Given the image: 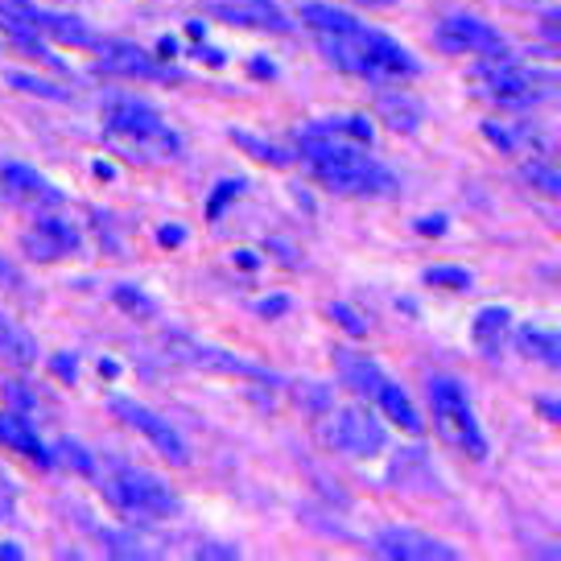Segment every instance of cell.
<instances>
[{
  "label": "cell",
  "mask_w": 561,
  "mask_h": 561,
  "mask_svg": "<svg viewBox=\"0 0 561 561\" xmlns=\"http://www.w3.org/2000/svg\"><path fill=\"white\" fill-rule=\"evenodd\" d=\"M301 161L314 170V178L334 194H355V198H388L397 191V178L388 165L368 153V145H355L347 137H334L327 128L310 124L298 137Z\"/></svg>",
  "instance_id": "1"
},
{
  "label": "cell",
  "mask_w": 561,
  "mask_h": 561,
  "mask_svg": "<svg viewBox=\"0 0 561 561\" xmlns=\"http://www.w3.org/2000/svg\"><path fill=\"white\" fill-rule=\"evenodd\" d=\"M425 392H430V404H434V421H438L442 438L458 446L462 455L471 458H488V438H483V425L474 417L471 401H467V388L455 376H430L425 380Z\"/></svg>",
  "instance_id": "2"
},
{
  "label": "cell",
  "mask_w": 561,
  "mask_h": 561,
  "mask_svg": "<svg viewBox=\"0 0 561 561\" xmlns=\"http://www.w3.org/2000/svg\"><path fill=\"white\" fill-rule=\"evenodd\" d=\"M104 124L116 137L128 140V145L145 149V153H158V158H178V153H182V137L161 121L158 107L145 104V100L112 95L104 104Z\"/></svg>",
  "instance_id": "3"
},
{
  "label": "cell",
  "mask_w": 561,
  "mask_h": 561,
  "mask_svg": "<svg viewBox=\"0 0 561 561\" xmlns=\"http://www.w3.org/2000/svg\"><path fill=\"white\" fill-rule=\"evenodd\" d=\"M104 491L107 500L116 504L128 516H178L182 512V500L178 491L161 479V474L145 471V467H112L104 474Z\"/></svg>",
  "instance_id": "4"
},
{
  "label": "cell",
  "mask_w": 561,
  "mask_h": 561,
  "mask_svg": "<svg viewBox=\"0 0 561 561\" xmlns=\"http://www.w3.org/2000/svg\"><path fill=\"white\" fill-rule=\"evenodd\" d=\"M322 442L347 458H371L388 446V430L380 417H371L368 409L347 404V409H334L331 421L322 425Z\"/></svg>",
  "instance_id": "5"
},
{
  "label": "cell",
  "mask_w": 561,
  "mask_h": 561,
  "mask_svg": "<svg viewBox=\"0 0 561 561\" xmlns=\"http://www.w3.org/2000/svg\"><path fill=\"white\" fill-rule=\"evenodd\" d=\"M112 413L128 425V430H137L140 438L149 442L153 450H158L165 462H174V467H186L191 462V450H186V442H182V434H178L174 425L165 417H158L153 409H145V404L128 401V397H112Z\"/></svg>",
  "instance_id": "6"
},
{
  "label": "cell",
  "mask_w": 561,
  "mask_h": 561,
  "mask_svg": "<svg viewBox=\"0 0 561 561\" xmlns=\"http://www.w3.org/2000/svg\"><path fill=\"white\" fill-rule=\"evenodd\" d=\"M438 46L450 54H483L488 62L508 58V37L500 34L495 25L471 18V13H455L438 25Z\"/></svg>",
  "instance_id": "7"
},
{
  "label": "cell",
  "mask_w": 561,
  "mask_h": 561,
  "mask_svg": "<svg viewBox=\"0 0 561 561\" xmlns=\"http://www.w3.org/2000/svg\"><path fill=\"white\" fill-rule=\"evenodd\" d=\"M371 549L388 561H458L455 545L438 541V537H425L413 528H380L371 537Z\"/></svg>",
  "instance_id": "8"
},
{
  "label": "cell",
  "mask_w": 561,
  "mask_h": 561,
  "mask_svg": "<svg viewBox=\"0 0 561 561\" xmlns=\"http://www.w3.org/2000/svg\"><path fill=\"white\" fill-rule=\"evenodd\" d=\"M165 347L174 359L182 364H191V368H207V371H228V376H252V380H268V368L261 364H248L240 359L236 351H224V347H210V343H194L186 334H174V339H165Z\"/></svg>",
  "instance_id": "9"
},
{
  "label": "cell",
  "mask_w": 561,
  "mask_h": 561,
  "mask_svg": "<svg viewBox=\"0 0 561 561\" xmlns=\"http://www.w3.org/2000/svg\"><path fill=\"white\" fill-rule=\"evenodd\" d=\"M0 191L4 198H13L30 210H46V207H62V191L54 186L46 174H37L30 165H18V161H4L0 165Z\"/></svg>",
  "instance_id": "10"
},
{
  "label": "cell",
  "mask_w": 561,
  "mask_h": 561,
  "mask_svg": "<svg viewBox=\"0 0 561 561\" xmlns=\"http://www.w3.org/2000/svg\"><path fill=\"white\" fill-rule=\"evenodd\" d=\"M215 18H224L228 25H248V30H268V34H289L294 21L280 9L277 0H215L210 4Z\"/></svg>",
  "instance_id": "11"
},
{
  "label": "cell",
  "mask_w": 561,
  "mask_h": 561,
  "mask_svg": "<svg viewBox=\"0 0 561 561\" xmlns=\"http://www.w3.org/2000/svg\"><path fill=\"white\" fill-rule=\"evenodd\" d=\"M479 79L488 83V91L500 104H537V100H541L537 75H528L525 67H512V58H500V62L479 67Z\"/></svg>",
  "instance_id": "12"
},
{
  "label": "cell",
  "mask_w": 561,
  "mask_h": 561,
  "mask_svg": "<svg viewBox=\"0 0 561 561\" xmlns=\"http://www.w3.org/2000/svg\"><path fill=\"white\" fill-rule=\"evenodd\" d=\"M9 9H13V18L25 21L30 30H42V34H50L54 42H62V46H95V34H91V25H83L79 18L42 13V9H34L30 0H9Z\"/></svg>",
  "instance_id": "13"
},
{
  "label": "cell",
  "mask_w": 561,
  "mask_h": 561,
  "mask_svg": "<svg viewBox=\"0 0 561 561\" xmlns=\"http://www.w3.org/2000/svg\"><path fill=\"white\" fill-rule=\"evenodd\" d=\"M21 244L30 256H42V261H58V256H70V252H79V231L70 228L67 219H50V215H37V224L25 236H21Z\"/></svg>",
  "instance_id": "14"
},
{
  "label": "cell",
  "mask_w": 561,
  "mask_h": 561,
  "mask_svg": "<svg viewBox=\"0 0 561 561\" xmlns=\"http://www.w3.org/2000/svg\"><path fill=\"white\" fill-rule=\"evenodd\" d=\"M95 70L104 75H121V79H161L165 70L153 62V54H145L140 46H128V42H107L100 58H95Z\"/></svg>",
  "instance_id": "15"
},
{
  "label": "cell",
  "mask_w": 561,
  "mask_h": 561,
  "mask_svg": "<svg viewBox=\"0 0 561 561\" xmlns=\"http://www.w3.org/2000/svg\"><path fill=\"white\" fill-rule=\"evenodd\" d=\"M508 334H512V314L504 310V306H483V310L474 314L471 339H474V347L483 351L488 359L504 355V347H508Z\"/></svg>",
  "instance_id": "16"
},
{
  "label": "cell",
  "mask_w": 561,
  "mask_h": 561,
  "mask_svg": "<svg viewBox=\"0 0 561 561\" xmlns=\"http://www.w3.org/2000/svg\"><path fill=\"white\" fill-rule=\"evenodd\" d=\"M334 368L343 376V385L351 392H359V397H376V388L385 380L380 364L371 355H359V351H334Z\"/></svg>",
  "instance_id": "17"
},
{
  "label": "cell",
  "mask_w": 561,
  "mask_h": 561,
  "mask_svg": "<svg viewBox=\"0 0 561 561\" xmlns=\"http://www.w3.org/2000/svg\"><path fill=\"white\" fill-rule=\"evenodd\" d=\"M371 401L380 404V413H385L392 425H401L404 434H421L425 430V421H421V413H417V404L409 401V392H404L401 385H392V380H380V388H376V397Z\"/></svg>",
  "instance_id": "18"
},
{
  "label": "cell",
  "mask_w": 561,
  "mask_h": 561,
  "mask_svg": "<svg viewBox=\"0 0 561 561\" xmlns=\"http://www.w3.org/2000/svg\"><path fill=\"white\" fill-rule=\"evenodd\" d=\"M298 21L306 25V30H314L318 37L322 34H351L355 25H364L355 13L334 9V4H327V0H306V4L298 9Z\"/></svg>",
  "instance_id": "19"
},
{
  "label": "cell",
  "mask_w": 561,
  "mask_h": 561,
  "mask_svg": "<svg viewBox=\"0 0 561 561\" xmlns=\"http://www.w3.org/2000/svg\"><path fill=\"white\" fill-rule=\"evenodd\" d=\"M0 359L13 368H34L37 364V339L25 327H18L4 310H0Z\"/></svg>",
  "instance_id": "20"
},
{
  "label": "cell",
  "mask_w": 561,
  "mask_h": 561,
  "mask_svg": "<svg viewBox=\"0 0 561 561\" xmlns=\"http://www.w3.org/2000/svg\"><path fill=\"white\" fill-rule=\"evenodd\" d=\"M0 442L9 446V450H21L25 458H34L37 467H50L54 458L46 455V446L37 442V434L25 425V417H18V413H0Z\"/></svg>",
  "instance_id": "21"
},
{
  "label": "cell",
  "mask_w": 561,
  "mask_h": 561,
  "mask_svg": "<svg viewBox=\"0 0 561 561\" xmlns=\"http://www.w3.org/2000/svg\"><path fill=\"white\" fill-rule=\"evenodd\" d=\"M516 343H520V351H525L528 359H541L545 368H558L561 364L558 331H545V327H520V331H516Z\"/></svg>",
  "instance_id": "22"
},
{
  "label": "cell",
  "mask_w": 561,
  "mask_h": 561,
  "mask_svg": "<svg viewBox=\"0 0 561 561\" xmlns=\"http://www.w3.org/2000/svg\"><path fill=\"white\" fill-rule=\"evenodd\" d=\"M380 116L388 121V128L397 133H417L421 124V104L404 91H392V95H380Z\"/></svg>",
  "instance_id": "23"
},
{
  "label": "cell",
  "mask_w": 561,
  "mask_h": 561,
  "mask_svg": "<svg viewBox=\"0 0 561 561\" xmlns=\"http://www.w3.org/2000/svg\"><path fill=\"white\" fill-rule=\"evenodd\" d=\"M4 83L9 88L25 91V95H37V100H54V104H67L70 91L54 88L50 79H42V75H30V70H4Z\"/></svg>",
  "instance_id": "24"
},
{
  "label": "cell",
  "mask_w": 561,
  "mask_h": 561,
  "mask_svg": "<svg viewBox=\"0 0 561 561\" xmlns=\"http://www.w3.org/2000/svg\"><path fill=\"white\" fill-rule=\"evenodd\" d=\"M318 128H327V133H334V137L355 140V145H371L368 116H327V121H318Z\"/></svg>",
  "instance_id": "25"
},
{
  "label": "cell",
  "mask_w": 561,
  "mask_h": 561,
  "mask_svg": "<svg viewBox=\"0 0 561 561\" xmlns=\"http://www.w3.org/2000/svg\"><path fill=\"white\" fill-rule=\"evenodd\" d=\"M525 182H533L537 191H545V194H561V174H558V165L553 161H541V158H533V161H525Z\"/></svg>",
  "instance_id": "26"
},
{
  "label": "cell",
  "mask_w": 561,
  "mask_h": 561,
  "mask_svg": "<svg viewBox=\"0 0 561 561\" xmlns=\"http://www.w3.org/2000/svg\"><path fill=\"white\" fill-rule=\"evenodd\" d=\"M231 140L240 145V149H248L256 161H268V165H289V153L285 149H277V145H268V140L252 137V133H231Z\"/></svg>",
  "instance_id": "27"
},
{
  "label": "cell",
  "mask_w": 561,
  "mask_h": 561,
  "mask_svg": "<svg viewBox=\"0 0 561 561\" xmlns=\"http://www.w3.org/2000/svg\"><path fill=\"white\" fill-rule=\"evenodd\" d=\"M425 280L442 285V289H471V273L458 264H434V268H425Z\"/></svg>",
  "instance_id": "28"
},
{
  "label": "cell",
  "mask_w": 561,
  "mask_h": 561,
  "mask_svg": "<svg viewBox=\"0 0 561 561\" xmlns=\"http://www.w3.org/2000/svg\"><path fill=\"white\" fill-rule=\"evenodd\" d=\"M116 306H124L128 314H153V310H158L153 298H145V294L133 289V285H116Z\"/></svg>",
  "instance_id": "29"
},
{
  "label": "cell",
  "mask_w": 561,
  "mask_h": 561,
  "mask_svg": "<svg viewBox=\"0 0 561 561\" xmlns=\"http://www.w3.org/2000/svg\"><path fill=\"white\" fill-rule=\"evenodd\" d=\"M331 318H334V322H339V327H343L347 334H355V339H359V334H368V322H364V318L355 314L351 306H343V301H334V306H331Z\"/></svg>",
  "instance_id": "30"
},
{
  "label": "cell",
  "mask_w": 561,
  "mask_h": 561,
  "mask_svg": "<svg viewBox=\"0 0 561 561\" xmlns=\"http://www.w3.org/2000/svg\"><path fill=\"white\" fill-rule=\"evenodd\" d=\"M298 397H306V409L322 413V409L331 404V388H327V385H314V380H306V385L298 388Z\"/></svg>",
  "instance_id": "31"
},
{
  "label": "cell",
  "mask_w": 561,
  "mask_h": 561,
  "mask_svg": "<svg viewBox=\"0 0 561 561\" xmlns=\"http://www.w3.org/2000/svg\"><path fill=\"white\" fill-rule=\"evenodd\" d=\"M62 455H67V462H75L83 474L95 467V462H91V455H83V446H75V442H62Z\"/></svg>",
  "instance_id": "32"
},
{
  "label": "cell",
  "mask_w": 561,
  "mask_h": 561,
  "mask_svg": "<svg viewBox=\"0 0 561 561\" xmlns=\"http://www.w3.org/2000/svg\"><path fill=\"white\" fill-rule=\"evenodd\" d=\"M219 186H224V191L215 194V203H210V215H219V210H224V203H228L231 194L244 191V182H240V178H236V182H219Z\"/></svg>",
  "instance_id": "33"
},
{
  "label": "cell",
  "mask_w": 561,
  "mask_h": 561,
  "mask_svg": "<svg viewBox=\"0 0 561 561\" xmlns=\"http://www.w3.org/2000/svg\"><path fill=\"white\" fill-rule=\"evenodd\" d=\"M417 231L421 236H442L446 231V215H425V219H417Z\"/></svg>",
  "instance_id": "34"
},
{
  "label": "cell",
  "mask_w": 561,
  "mask_h": 561,
  "mask_svg": "<svg viewBox=\"0 0 561 561\" xmlns=\"http://www.w3.org/2000/svg\"><path fill=\"white\" fill-rule=\"evenodd\" d=\"M285 310H289V298H264V301H256V314H264V318L285 314Z\"/></svg>",
  "instance_id": "35"
},
{
  "label": "cell",
  "mask_w": 561,
  "mask_h": 561,
  "mask_svg": "<svg viewBox=\"0 0 561 561\" xmlns=\"http://www.w3.org/2000/svg\"><path fill=\"white\" fill-rule=\"evenodd\" d=\"M182 240H186V231H182V228H161L158 231V244H165V248L182 244Z\"/></svg>",
  "instance_id": "36"
},
{
  "label": "cell",
  "mask_w": 561,
  "mask_h": 561,
  "mask_svg": "<svg viewBox=\"0 0 561 561\" xmlns=\"http://www.w3.org/2000/svg\"><path fill=\"white\" fill-rule=\"evenodd\" d=\"M54 371H58V376H70V380H75V359L58 355V359H54Z\"/></svg>",
  "instance_id": "37"
},
{
  "label": "cell",
  "mask_w": 561,
  "mask_h": 561,
  "mask_svg": "<svg viewBox=\"0 0 561 561\" xmlns=\"http://www.w3.org/2000/svg\"><path fill=\"white\" fill-rule=\"evenodd\" d=\"M0 558H25V553L13 541H0Z\"/></svg>",
  "instance_id": "38"
},
{
  "label": "cell",
  "mask_w": 561,
  "mask_h": 561,
  "mask_svg": "<svg viewBox=\"0 0 561 561\" xmlns=\"http://www.w3.org/2000/svg\"><path fill=\"white\" fill-rule=\"evenodd\" d=\"M541 409H545V417H549V421H558V401H553V397H545Z\"/></svg>",
  "instance_id": "39"
},
{
  "label": "cell",
  "mask_w": 561,
  "mask_h": 561,
  "mask_svg": "<svg viewBox=\"0 0 561 561\" xmlns=\"http://www.w3.org/2000/svg\"><path fill=\"white\" fill-rule=\"evenodd\" d=\"M4 277L13 280V277H18V268H13V264H9L4 256H0V280H4Z\"/></svg>",
  "instance_id": "40"
},
{
  "label": "cell",
  "mask_w": 561,
  "mask_h": 561,
  "mask_svg": "<svg viewBox=\"0 0 561 561\" xmlns=\"http://www.w3.org/2000/svg\"><path fill=\"white\" fill-rule=\"evenodd\" d=\"M368 4H388V0H368Z\"/></svg>",
  "instance_id": "41"
}]
</instances>
